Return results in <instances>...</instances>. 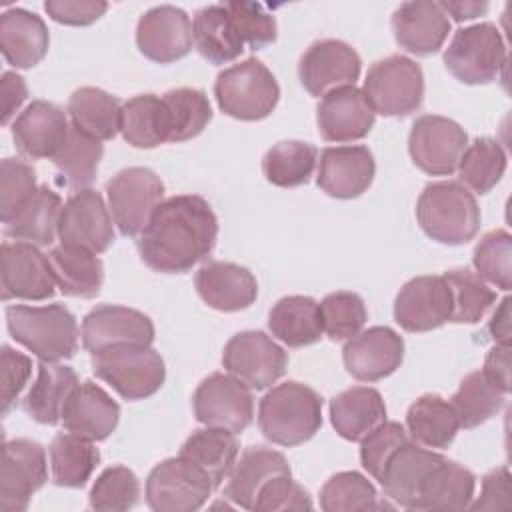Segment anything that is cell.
<instances>
[{"mask_svg":"<svg viewBox=\"0 0 512 512\" xmlns=\"http://www.w3.org/2000/svg\"><path fill=\"white\" fill-rule=\"evenodd\" d=\"M482 372L506 394L510 392V344H496L488 350Z\"/></svg>","mask_w":512,"mask_h":512,"instance_id":"cell-60","label":"cell"},{"mask_svg":"<svg viewBox=\"0 0 512 512\" xmlns=\"http://www.w3.org/2000/svg\"><path fill=\"white\" fill-rule=\"evenodd\" d=\"M392 32L400 48L416 56L438 52L448 38L450 18L438 2L412 0L392 14Z\"/></svg>","mask_w":512,"mask_h":512,"instance_id":"cell-27","label":"cell"},{"mask_svg":"<svg viewBox=\"0 0 512 512\" xmlns=\"http://www.w3.org/2000/svg\"><path fill=\"white\" fill-rule=\"evenodd\" d=\"M56 286L64 296L72 298H94L104 282L102 260L78 246H54L48 254Z\"/></svg>","mask_w":512,"mask_h":512,"instance_id":"cell-37","label":"cell"},{"mask_svg":"<svg viewBox=\"0 0 512 512\" xmlns=\"http://www.w3.org/2000/svg\"><path fill=\"white\" fill-rule=\"evenodd\" d=\"M102 156V142L70 124L68 140L52 162L66 186H70L72 190H84L94 182Z\"/></svg>","mask_w":512,"mask_h":512,"instance_id":"cell-45","label":"cell"},{"mask_svg":"<svg viewBox=\"0 0 512 512\" xmlns=\"http://www.w3.org/2000/svg\"><path fill=\"white\" fill-rule=\"evenodd\" d=\"M318 160V150L310 142L284 140L274 144L262 158L266 180L278 188H296L310 180Z\"/></svg>","mask_w":512,"mask_h":512,"instance_id":"cell-44","label":"cell"},{"mask_svg":"<svg viewBox=\"0 0 512 512\" xmlns=\"http://www.w3.org/2000/svg\"><path fill=\"white\" fill-rule=\"evenodd\" d=\"M218 240V218L198 194L162 200L138 236L142 262L154 272L184 274L206 260Z\"/></svg>","mask_w":512,"mask_h":512,"instance_id":"cell-1","label":"cell"},{"mask_svg":"<svg viewBox=\"0 0 512 512\" xmlns=\"http://www.w3.org/2000/svg\"><path fill=\"white\" fill-rule=\"evenodd\" d=\"M48 480L46 450L42 444L16 438L2 444L0 466V510L24 512L34 492Z\"/></svg>","mask_w":512,"mask_h":512,"instance_id":"cell-14","label":"cell"},{"mask_svg":"<svg viewBox=\"0 0 512 512\" xmlns=\"http://www.w3.org/2000/svg\"><path fill=\"white\" fill-rule=\"evenodd\" d=\"M214 96L226 116L254 122L272 114L280 100V86L266 64L246 58L216 76Z\"/></svg>","mask_w":512,"mask_h":512,"instance_id":"cell-5","label":"cell"},{"mask_svg":"<svg viewBox=\"0 0 512 512\" xmlns=\"http://www.w3.org/2000/svg\"><path fill=\"white\" fill-rule=\"evenodd\" d=\"M192 406L200 424L234 434L244 432L254 420L252 388L232 374L214 372L204 378L192 396Z\"/></svg>","mask_w":512,"mask_h":512,"instance_id":"cell-11","label":"cell"},{"mask_svg":"<svg viewBox=\"0 0 512 512\" xmlns=\"http://www.w3.org/2000/svg\"><path fill=\"white\" fill-rule=\"evenodd\" d=\"M512 506L510 498V472L506 466L490 470L482 478L480 496L476 502H470L472 510H506Z\"/></svg>","mask_w":512,"mask_h":512,"instance_id":"cell-59","label":"cell"},{"mask_svg":"<svg viewBox=\"0 0 512 512\" xmlns=\"http://www.w3.org/2000/svg\"><path fill=\"white\" fill-rule=\"evenodd\" d=\"M324 334L330 340H350L368 320L366 304L356 292L340 290L324 296L318 304Z\"/></svg>","mask_w":512,"mask_h":512,"instance_id":"cell-51","label":"cell"},{"mask_svg":"<svg viewBox=\"0 0 512 512\" xmlns=\"http://www.w3.org/2000/svg\"><path fill=\"white\" fill-rule=\"evenodd\" d=\"M348 374L360 382H378L394 374L404 360V340L388 326L360 330L342 348Z\"/></svg>","mask_w":512,"mask_h":512,"instance_id":"cell-20","label":"cell"},{"mask_svg":"<svg viewBox=\"0 0 512 512\" xmlns=\"http://www.w3.org/2000/svg\"><path fill=\"white\" fill-rule=\"evenodd\" d=\"M66 112L84 134L104 142L112 140L122 126V104L102 88L82 86L68 98Z\"/></svg>","mask_w":512,"mask_h":512,"instance_id":"cell-38","label":"cell"},{"mask_svg":"<svg viewBox=\"0 0 512 512\" xmlns=\"http://www.w3.org/2000/svg\"><path fill=\"white\" fill-rule=\"evenodd\" d=\"M362 92L376 114L390 118L408 116L424 100L422 68L408 56H386L370 66Z\"/></svg>","mask_w":512,"mask_h":512,"instance_id":"cell-7","label":"cell"},{"mask_svg":"<svg viewBox=\"0 0 512 512\" xmlns=\"http://www.w3.org/2000/svg\"><path fill=\"white\" fill-rule=\"evenodd\" d=\"M62 198L48 186H38L30 200L4 222V234L16 242L50 246L58 236Z\"/></svg>","mask_w":512,"mask_h":512,"instance_id":"cell-35","label":"cell"},{"mask_svg":"<svg viewBox=\"0 0 512 512\" xmlns=\"http://www.w3.org/2000/svg\"><path fill=\"white\" fill-rule=\"evenodd\" d=\"M322 426L320 394L296 380L274 386L258 404V428L278 446H300Z\"/></svg>","mask_w":512,"mask_h":512,"instance_id":"cell-2","label":"cell"},{"mask_svg":"<svg viewBox=\"0 0 512 512\" xmlns=\"http://www.w3.org/2000/svg\"><path fill=\"white\" fill-rule=\"evenodd\" d=\"M192 40L198 54L210 64H228L244 52V42L226 4H210L196 12Z\"/></svg>","mask_w":512,"mask_h":512,"instance_id":"cell-34","label":"cell"},{"mask_svg":"<svg viewBox=\"0 0 512 512\" xmlns=\"http://www.w3.org/2000/svg\"><path fill=\"white\" fill-rule=\"evenodd\" d=\"M506 152L494 138H476L460 156L458 174L460 182L476 194H488L506 172Z\"/></svg>","mask_w":512,"mask_h":512,"instance_id":"cell-46","label":"cell"},{"mask_svg":"<svg viewBox=\"0 0 512 512\" xmlns=\"http://www.w3.org/2000/svg\"><path fill=\"white\" fill-rule=\"evenodd\" d=\"M408 442V432L400 422H382L360 440V464L374 478L380 480L390 456Z\"/></svg>","mask_w":512,"mask_h":512,"instance_id":"cell-55","label":"cell"},{"mask_svg":"<svg viewBox=\"0 0 512 512\" xmlns=\"http://www.w3.org/2000/svg\"><path fill=\"white\" fill-rule=\"evenodd\" d=\"M466 146L468 134L464 128L438 114H424L416 118L408 136L412 162L430 176H450L456 172Z\"/></svg>","mask_w":512,"mask_h":512,"instance_id":"cell-13","label":"cell"},{"mask_svg":"<svg viewBox=\"0 0 512 512\" xmlns=\"http://www.w3.org/2000/svg\"><path fill=\"white\" fill-rule=\"evenodd\" d=\"M222 366L252 390H266L284 376L288 354L268 334L246 330L226 342Z\"/></svg>","mask_w":512,"mask_h":512,"instance_id":"cell-12","label":"cell"},{"mask_svg":"<svg viewBox=\"0 0 512 512\" xmlns=\"http://www.w3.org/2000/svg\"><path fill=\"white\" fill-rule=\"evenodd\" d=\"M30 376H32V360L26 354L4 344L2 346V414L4 416L16 404Z\"/></svg>","mask_w":512,"mask_h":512,"instance_id":"cell-57","label":"cell"},{"mask_svg":"<svg viewBox=\"0 0 512 512\" xmlns=\"http://www.w3.org/2000/svg\"><path fill=\"white\" fill-rule=\"evenodd\" d=\"M198 296L218 312H240L250 308L258 298L254 274L234 262L210 260L194 276Z\"/></svg>","mask_w":512,"mask_h":512,"instance_id":"cell-26","label":"cell"},{"mask_svg":"<svg viewBox=\"0 0 512 512\" xmlns=\"http://www.w3.org/2000/svg\"><path fill=\"white\" fill-rule=\"evenodd\" d=\"M78 384L80 382L74 368L42 360L38 364L36 382L22 400V408L38 424L54 426L60 422L64 404Z\"/></svg>","mask_w":512,"mask_h":512,"instance_id":"cell-33","label":"cell"},{"mask_svg":"<svg viewBox=\"0 0 512 512\" xmlns=\"http://www.w3.org/2000/svg\"><path fill=\"white\" fill-rule=\"evenodd\" d=\"M282 474H292L284 454L264 446H250L236 460L224 486V496L244 510H254L262 486Z\"/></svg>","mask_w":512,"mask_h":512,"instance_id":"cell-30","label":"cell"},{"mask_svg":"<svg viewBox=\"0 0 512 512\" xmlns=\"http://www.w3.org/2000/svg\"><path fill=\"white\" fill-rule=\"evenodd\" d=\"M2 124L6 126L10 122V118L16 114V110L24 104V100L28 98V88L22 76H18L16 72H4L2 74Z\"/></svg>","mask_w":512,"mask_h":512,"instance_id":"cell-61","label":"cell"},{"mask_svg":"<svg viewBox=\"0 0 512 512\" xmlns=\"http://www.w3.org/2000/svg\"><path fill=\"white\" fill-rule=\"evenodd\" d=\"M376 174V162L366 146H328L320 154L318 188L332 198L350 200L364 194Z\"/></svg>","mask_w":512,"mask_h":512,"instance_id":"cell-25","label":"cell"},{"mask_svg":"<svg viewBox=\"0 0 512 512\" xmlns=\"http://www.w3.org/2000/svg\"><path fill=\"white\" fill-rule=\"evenodd\" d=\"M310 494L292 480V474H282L272 478L258 492L254 510L256 512H286V510H310Z\"/></svg>","mask_w":512,"mask_h":512,"instance_id":"cell-56","label":"cell"},{"mask_svg":"<svg viewBox=\"0 0 512 512\" xmlns=\"http://www.w3.org/2000/svg\"><path fill=\"white\" fill-rule=\"evenodd\" d=\"M458 416L448 400L438 394H422L406 412V430L410 438L430 450L448 448L458 432Z\"/></svg>","mask_w":512,"mask_h":512,"instance_id":"cell-39","label":"cell"},{"mask_svg":"<svg viewBox=\"0 0 512 512\" xmlns=\"http://www.w3.org/2000/svg\"><path fill=\"white\" fill-rule=\"evenodd\" d=\"M92 372L130 402L156 394L166 380L162 356L144 344H120L92 354Z\"/></svg>","mask_w":512,"mask_h":512,"instance_id":"cell-6","label":"cell"},{"mask_svg":"<svg viewBox=\"0 0 512 512\" xmlns=\"http://www.w3.org/2000/svg\"><path fill=\"white\" fill-rule=\"evenodd\" d=\"M50 46L44 20L26 8H10L0 16V50L14 68L28 70L42 62Z\"/></svg>","mask_w":512,"mask_h":512,"instance_id":"cell-29","label":"cell"},{"mask_svg":"<svg viewBox=\"0 0 512 512\" xmlns=\"http://www.w3.org/2000/svg\"><path fill=\"white\" fill-rule=\"evenodd\" d=\"M476 476L458 462H440L420 490L418 510H466L474 498Z\"/></svg>","mask_w":512,"mask_h":512,"instance_id":"cell-41","label":"cell"},{"mask_svg":"<svg viewBox=\"0 0 512 512\" xmlns=\"http://www.w3.org/2000/svg\"><path fill=\"white\" fill-rule=\"evenodd\" d=\"M452 294V316L456 324H476L496 304V292L468 268H454L442 274Z\"/></svg>","mask_w":512,"mask_h":512,"instance_id":"cell-48","label":"cell"},{"mask_svg":"<svg viewBox=\"0 0 512 512\" xmlns=\"http://www.w3.org/2000/svg\"><path fill=\"white\" fill-rule=\"evenodd\" d=\"M136 44L156 64L176 62L192 50V22L182 8L170 4L154 6L136 24Z\"/></svg>","mask_w":512,"mask_h":512,"instance_id":"cell-19","label":"cell"},{"mask_svg":"<svg viewBox=\"0 0 512 512\" xmlns=\"http://www.w3.org/2000/svg\"><path fill=\"white\" fill-rule=\"evenodd\" d=\"M152 342V320L144 312L128 306L100 304L82 320V344L90 354L120 344L150 346Z\"/></svg>","mask_w":512,"mask_h":512,"instance_id":"cell-21","label":"cell"},{"mask_svg":"<svg viewBox=\"0 0 512 512\" xmlns=\"http://www.w3.org/2000/svg\"><path fill=\"white\" fill-rule=\"evenodd\" d=\"M140 480L126 466L102 470L90 490V508L100 512H124L138 504Z\"/></svg>","mask_w":512,"mask_h":512,"instance_id":"cell-50","label":"cell"},{"mask_svg":"<svg viewBox=\"0 0 512 512\" xmlns=\"http://www.w3.org/2000/svg\"><path fill=\"white\" fill-rule=\"evenodd\" d=\"M376 120L364 92L344 86L322 96L316 108V124L326 142H354L368 136Z\"/></svg>","mask_w":512,"mask_h":512,"instance_id":"cell-24","label":"cell"},{"mask_svg":"<svg viewBox=\"0 0 512 512\" xmlns=\"http://www.w3.org/2000/svg\"><path fill=\"white\" fill-rule=\"evenodd\" d=\"M416 220L434 242L460 246L480 230V208L474 194L454 180L428 184L416 202Z\"/></svg>","mask_w":512,"mask_h":512,"instance_id":"cell-3","label":"cell"},{"mask_svg":"<svg viewBox=\"0 0 512 512\" xmlns=\"http://www.w3.org/2000/svg\"><path fill=\"white\" fill-rule=\"evenodd\" d=\"M48 454L52 482L64 488H82L100 462V452L94 442L72 432L56 434Z\"/></svg>","mask_w":512,"mask_h":512,"instance_id":"cell-40","label":"cell"},{"mask_svg":"<svg viewBox=\"0 0 512 512\" xmlns=\"http://www.w3.org/2000/svg\"><path fill=\"white\" fill-rule=\"evenodd\" d=\"M488 332L496 344H510V298L508 296L500 302V306L492 314Z\"/></svg>","mask_w":512,"mask_h":512,"instance_id":"cell-62","label":"cell"},{"mask_svg":"<svg viewBox=\"0 0 512 512\" xmlns=\"http://www.w3.org/2000/svg\"><path fill=\"white\" fill-rule=\"evenodd\" d=\"M210 478L186 458H166L146 478V504L156 512H194L212 494Z\"/></svg>","mask_w":512,"mask_h":512,"instance_id":"cell-10","label":"cell"},{"mask_svg":"<svg viewBox=\"0 0 512 512\" xmlns=\"http://www.w3.org/2000/svg\"><path fill=\"white\" fill-rule=\"evenodd\" d=\"M268 328L272 336L290 348L316 344L324 334L320 306L310 296H284L272 306Z\"/></svg>","mask_w":512,"mask_h":512,"instance_id":"cell-36","label":"cell"},{"mask_svg":"<svg viewBox=\"0 0 512 512\" xmlns=\"http://www.w3.org/2000/svg\"><path fill=\"white\" fill-rule=\"evenodd\" d=\"M386 420V404L376 388L352 386L330 400V422L350 442H360Z\"/></svg>","mask_w":512,"mask_h":512,"instance_id":"cell-31","label":"cell"},{"mask_svg":"<svg viewBox=\"0 0 512 512\" xmlns=\"http://www.w3.org/2000/svg\"><path fill=\"white\" fill-rule=\"evenodd\" d=\"M442 6V10L452 16L456 22L462 20H472L478 18L480 14H486L488 4L486 2H438Z\"/></svg>","mask_w":512,"mask_h":512,"instance_id":"cell-63","label":"cell"},{"mask_svg":"<svg viewBox=\"0 0 512 512\" xmlns=\"http://www.w3.org/2000/svg\"><path fill=\"white\" fill-rule=\"evenodd\" d=\"M168 114V142H184L196 138L212 120L208 96L198 88H174L162 94Z\"/></svg>","mask_w":512,"mask_h":512,"instance_id":"cell-47","label":"cell"},{"mask_svg":"<svg viewBox=\"0 0 512 512\" xmlns=\"http://www.w3.org/2000/svg\"><path fill=\"white\" fill-rule=\"evenodd\" d=\"M362 60L358 52L342 40H318L306 48L298 62V78L310 96H326L344 86H354L360 78Z\"/></svg>","mask_w":512,"mask_h":512,"instance_id":"cell-15","label":"cell"},{"mask_svg":"<svg viewBox=\"0 0 512 512\" xmlns=\"http://www.w3.org/2000/svg\"><path fill=\"white\" fill-rule=\"evenodd\" d=\"M10 336L44 362L72 358L78 350V322L64 304L6 308Z\"/></svg>","mask_w":512,"mask_h":512,"instance_id":"cell-4","label":"cell"},{"mask_svg":"<svg viewBox=\"0 0 512 512\" xmlns=\"http://www.w3.org/2000/svg\"><path fill=\"white\" fill-rule=\"evenodd\" d=\"M120 406L98 384L86 380L68 396L62 410V426L92 442L106 440L118 426Z\"/></svg>","mask_w":512,"mask_h":512,"instance_id":"cell-28","label":"cell"},{"mask_svg":"<svg viewBox=\"0 0 512 512\" xmlns=\"http://www.w3.org/2000/svg\"><path fill=\"white\" fill-rule=\"evenodd\" d=\"M442 58L456 80L470 86L488 84L506 64V44L492 22H480L456 30Z\"/></svg>","mask_w":512,"mask_h":512,"instance_id":"cell-8","label":"cell"},{"mask_svg":"<svg viewBox=\"0 0 512 512\" xmlns=\"http://www.w3.org/2000/svg\"><path fill=\"white\" fill-rule=\"evenodd\" d=\"M44 10L58 24L88 26L108 10V4L104 0H48Z\"/></svg>","mask_w":512,"mask_h":512,"instance_id":"cell-58","label":"cell"},{"mask_svg":"<svg viewBox=\"0 0 512 512\" xmlns=\"http://www.w3.org/2000/svg\"><path fill=\"white\" fill-rule=\"evenodd\" d=\"M446 458L426 446L416 442H404L386 462L380 486L384 496L396 502L402 508L418 510L420 508V490L430 476V472L444 462Z\"/></svg>","mask_w":512,"mask_h":512,"instance_id":"cell-23","label":"cell"},{"mask_svg":"<svg viewBox=\"0 0 512 512\" xmlns=\"http://www.w3.org/2000/svg\"><path fill=\"white\" fill-rule=\"evenodd\" d=\"M240 454V444L234 432L226 428L206 426L194 430L180 448L182 458L198 466L212 482L214 490L228 480Z\"/></svg>","mask_w":512,"mask_h":512,"instance_id":"cell-32","label":"cell"},{"mask_svg":"<svg viewBox=\"0 0 512 512\" xmlns=\"http://www.w3.org/2000/svg\"><path fill=\"white\" fill-rule=\"evenodd\" d=\"M452 316V294L444 276H416L394 300V320L406 332H430Z\"/></svg>","mask_w":512,"mask_h":512,"instance_id":"cell-18","label":"cell"},{"mask_svg":"<svg viewBox=\"0 0 512 512\" xmlns=\"http://www.w3.org/2000/svg\"><path fill=\"white\" fill-rule=\"evenodd\" d=\"M476 274L508 292L512 288V236L506 230H492L482 236L472 256Z\"/></svg>","mask_w":512,"mask_h":512,"instance_id":"cell-52","label":"cell"},{"mask_svg":"<svg viewBox=\"0 0 512 512\" xmlns=\"http://www.w3.org/2000/svg\"><path fill=\"white\" fill-rule=\"evenodd\" d=\"M506 392L498 388L482 370H474L460 380L450 404L458 416L460 428H476L488 422L504 406Z\"/></svg>","mask_w":512,"mask_h":512,"instance_id":"cell-43","label":"cell"},{"mask_svg":"<svg viewBox=\"0 0 512 512\" xmlns=\"http://www.w3.org/2000/svg\"><path fill=\"white\" fill-rule=\"evenodd\" d=\"M68 132L66 112L46 100L30 102L12 124V138L18 152L32 160H54L66 144Z\"/></svg>","mask_w":512,"mask_h":512,"instance_id":"cell-22","label":"cell"},{"mask_svg":"<svg viewBox=\"0 0 512 512\" xmlns=\"http://www.w3.org/2000/svg\"><path fill=\"white\" fill-rule=\"evenodd\" d=\"M110 208H106L100 192L92 188L76 190L64 204L58 224L60 244L78 246L94 254H102L114 242Z\"/></svg>","mask_w":512,"mask_h":512,"instance_id":"cell-16","label":"cell"},{"mask_svg":"<svg viewBox=\"0 0 512 512\" xmlns=\"http://www.w3.org/2000/svg\"><path fill=\"white\" fill-rule=\"evenodd\" d=\"M226 8L232 16V22L244 42L252 50H262L276 42L278 26L276 18L258 2H226Z\"/></svg>","mask_w":512,"mask_h":512,"instance_id":"cell-53","label":"cell"},{"mask_svg":"<svg viewBox=\"0 0 512 512\" xmlns=\"http://www.w3.org/2000/svg\"><path fill=\"white\" fill-rule=\"evenodd\" d=\"M38 190L34 168L20 158H4L0 166V214L8 222Z\"/></svg>","mask_w":512,"mask_h":512,"instance_id":"cell-54","label":"cell"},{"mask_svg":"<svg viewBox=\"0 0 512 512\" xmlns=\"http://www.w3.org/2000/svg\"><path fill=\"white\" fill-rule=\"evenodd\" d=\"M108 208L122 236L134 238L146 228L152 212L162 202L164 182L144 166H130L112 176L106 184Z\"/></svg>","mask_w":512,"mask_h":512,"instance_id":"cell-9","label":"cell"},{"mask_svg":"<svg viewBox=\"0 0 512 512\" xmlns=\"http://www.w3.org/2000/svg\"><path fill=\"white\" fill-rule=\"evenodd\" d=\"M320 508L326 512H368L378 510V492L360 472L346 470L330 476L320 490Z\"/></svg>","mask_w":512,"mask_h":512,"instance_id":"cell-49","label":"cell"},{"mask_svg":"<svg viewBox=\"0 0 512 512\" xmlns=\"http://www.w3.org/2000/svg\"><path fill=\"white\" fill-rule=\"evenodd\" d=\"M122 138L134 148H156L168 142V114L162 96L138 94L122 104Z\"/></svg>","mask_w":512,"mask_h":512,"instance_id":"cell-42","label":"cell"},{"mask_svg":"<svg viewBox=\"0 0 512 512\" xmlns=\"http://www.w3.org/2000/svg\"><path fill=\"white\" fill-rule=\"evenodd\" d=\"M2 300H48L56 278L50 258L28 242L2 244Z\"/></svg>","mask_w":512,"mask_h":512,"instance_id":"cell-17","label":"cell"}]
</instances>
